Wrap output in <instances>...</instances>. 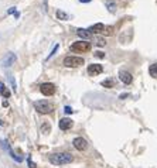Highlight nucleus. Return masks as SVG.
Segmentation results:
<instances>
[{"label":"nucleus","mask_w":157,"mask_h":168,"mask_svg":"<svg viewBox=\"0 0 157 168\" xmlns=\"http://www.w3.org/2000/svg\"><path fill=\"white\" fill-rule=\"evenodd\" d=\"M74 161V157L70 153H55L50 156V163L54 165H65L71 164Z\"/></svg>","instance_id":"1"},{"label":"nucleus","mask_w":157,"mask_h":168,"mask_svg":"<svg viewBox=\"0 0 157 168\" xmlns=\"http://www.w3.org/2000/svg\"><path fill=\"white\" fill-rule=\"evenodd\" d=\"M34 107L41 115H48V113H51L54 110V105L50 103L48 100H37V102H34Z\"/></svg>","instance_id":"2"},{"label":"nucleus","mask_w":157,"mask_h":168,"mask_svg":"<svg viewBox=\"0 0 157 168\" xmlns=\"http://www.w3.org/2000/svg\"><path fill=\"white\" fill-rule=\"evenodd\" d=\"M89 49H91V42L84 41V40L77 41L71 45V51H74V52H82L84 54V52H88Z\"/></svg>","instance_id":"3"},{"label":"nucleus","mask_w":157,"mask_h":168,"mask_svg":"<svg viewBox=\"0 0 157 168\" xmlns=\"http://www.w3.org/2000/svg\"><path fill=\"white\" fill-rule=\"evenodd\" d=\"M64 65L68 68H77V66L84 65V58L81 57H65L64 58Z\"/></svg>","instance_id":"4"},{"label":"nucleus","mask_w":157,"mask_h":168,"mask_svg":"<svg viewBox=\"0 0 157 168\" xmlns=\"http://www.w3.org/2000/svg\"><path fill=\"white\" fill-rule=\"evenodd\" d=\"M55 90H57V88L51 82H46L40 86V92H41L44 96H53V95L55 93Z\"/></svg>","instance_id":"5"},{"label":"nucleus","mask_w":157,"mask_h":168,"mask_svg":"<svg viewBox=\"0 0 157 168\" xmlns=\"http://www.w3.org/2000/svg\"><path fill=\"white\" fill-rule=\"evenodd\" d=\"M16 59H17L16 54L9 52V54H6V55L3 57V59L0 61V65H2V66H4V68H7V66H12L13 64L16 62Z\"/></svg>","instance_id":"6"},{"label":"nucleus","mask_w":157,"mask_h":168,"mask_svg":"<svg viewBox=\"0 0 157 168\" xmlns=\"http://www.w3.org/2000/svg\"><path fill=\"white\" fill-rule=\"evenodd\" d=\"M72 144H74V147L77 148L78 151H85V150H87V147H88L87 140L82 139V137H77V139H74Z\"/></svg>","instance_id":"7"},{"label":"nucleus","mask_w":157,"mask_h":168,"mask_svg":"<svg viewBox=\"0 0 157 168\" xmlns=\"http://www.w3.org/2000/svg\"><path fill=\"white\" fill-rule=\"evenodd\" d=\"M102 71H104V68L99 64H92V65L88 66V74L91 75V76H96V75L102 74Z\"/></svg>","instance_id":"8"},{"label":"nucleus","mask_w":157,"mask_h":168,"mask_svg":"<svg viewBox=\"0 0 157 168\" xmlns=\"http://www.w3.org/2000/svg\"><path fill=\"white\" fill-rule=\"evenodd\" d=\"M72 120L68 119V117H64V119L60 120V123H58V126H60V129L61 130H68V129H71L72 127Z\"/></svg>","instance_id":"9"},{"label":"nucleus","mask_w":157,"mask_h":168,"mask_svg":"<svg viewBox=\"0 0 157 168\" xmlns=\"http://www.w3.org/2000/svg\"><path fill=\"white\" fill-rule=\"evenodd\" d=\"M119 78H120V81H122L123 83H126V85L132 82V79H133L132 75L129 74L128 71H120V72H119Z\"/></svg>","instance_id":"10"},{"label":"nucleus","mask_w":157,"mask_h":168,"mask_svg":"<svg viewBox=\"0 0 157 168\" xmlns=\"http://www.w3.org/2000/svg\"><path fill=\"white\" fill-rule=\"evenodd\" d=\"M77 34H78L79 37L82 38L84 41H88V40L92 37V33H91V31H89V30H85V29H79L78 31H77Z\"/></svg>","instance_id":"11"},{"label":"nucleus","mask_w":157,"mask_h":168,"mask_svg":"<svg viewBox=\"0 0 157 168\" xmlns=\"http://www.w3.org/2000/svg\"><path fill=\"white\" fill-rule=\"evenodd\" d=\"M104 30H105V25L102 24V23H98V24L92 25L91 29H89V31H91V33H95V34H102Z\"/></svg>","instance_id":"12"},{"label":"nucleus","mask_w":157,"mask_h":168,"mask_svg":"<svg viewBox=\"0 0 157 168\" xmlns=\"http://www.w3.org/2000/svg\"><path fill=\"white\" fill-rule=\"evenodd\" d=\"M94 44L98 45V47H105L106 41H105V38H102V37H94Z\"/></svg>","instance_id":"13"},{"label":"nucleus","mask_w":157,"mask_h":168,"mask_svg":"<svg viewBox=\"0 0 157 168\" xmlns=\"http://www.w3.org/2000/svg\"><path fill=\"white\" fill-rule=\"evenodd\" d=\"M57 17L60 18V20H62V21H67L68 18H70V16H68L65 12H62V10H58V12H57Z\"/></svg>","instance_id":"14"},{"label":"nucleus","mask_w":157,"mask_h":168,"mask_svg":"<svg viewBox=\"0 0 157 168\" xmlns=\"http://www.w3.org/2000/svg\"><path fill=\"white\" fill-rule=\"evenodd\" d=\"M149 74H150V76H153V78L157 79V64H153V65H150Z\"/></svg>","instance_id":"15"},{"label":"nucleus","mask_w":157,"mask_h":168,"mask_svg":"<svg viewBox=\"0 0 157 168\" xmlns=\"http://www.w3.org/2000/svg\"><path fill=\"white\" fill-rule=\"evenodd\" d=\"M113 31H115V29L112 27V25H105V30H104V35H113Z\"/></svg>","instance_id":"16"},{"label":"nucleus","mask_w":157,"mask_h":168,"mask_svg":"<svg viewBox=\"0 0 157 168\" xmlns=\"http://www.w3.org/2000/svg\"><path fill=\"white\" fill-rule=\"evenodd\" d=\"M102 86H105V88H113V81L106 79V81H104V82H102Z\"/></svg>","instance_id":"17"},{"label":"nucleus","mask_w":157,"mask_h":168,"mask_svg":"<svg viewBox=\"0 0 157 168\" xmlns=\"http://www.w3.org/2000/svg\"><path fill=\"white\" fill-rule=\"evenodd\" d=\"M58 48H60V45H55V47H54V49H53V51H51V54H48V57H47V61H48V59H50V58L51 57H53V55H54V54H55V52H57V49Z\"/></svg>","instance_id":"18"},{"label":"nucleus","mask_w":157,"mask_h":168,"mask_svg":"<svg viewBox=\"0 0 157 168\" xmlns=\"http://www.w3.org/2000/svg\"><path fill=\"white\" fill-rule=\"evenodd\" d=\"M50 130H51L50 124H44V126H43V133H44V134H47V133H48Z\"/></svg>","instance_id":"19"},{"label":"nucleus","mask_w":157,"mask_h":168,"mask_svg":"<svg viewBox=\"0 0 157 168\" xmlns=\"http://www.w3.org/2000/svg\"><path fill=\"white\" fill-rule=\"evenodd\" d=\"M108 8H109V12H111V13H115L116 6L113 3H108Z\"/></svg>","instance_id":"20"},{"label":"nucleus","mask_w":157,"mask_h":168,"mask_svg":"<svg viewBox=\"0 0 157 168\" xmlns=\"http://www.w3.org/2000/svg\"><path fill=\"white\" fill-rule=\"evenodd\" d=\"M95 57H98V58H105V54L102 52V51H96V52H95Z\"/></svg>","instance_id":"21"},{"label":"nucleus","mask_w":157,"mask_h":168,"mask_svg":"<svg viewBox=\"0 0 157 168\" xmlns=\"http://www.w3.org/2000/svg\"><path fill=\"white\" fill-rule=\"evenodd\" d=\"M64 112H65L67 115H70V113H72V112H74V110H72V109H71L70 106H65V109H64Z\"/></svg>","instance_id":"22"},{"label":"nucleus","mask_w":157,"mask_h":168,"mask_svg":"<svg viewBox=\"0 0 157 168\" xmlns=\"http://www.w3.org/2000/svg\"><path fill=\"white\" fill-rule=\"evenodd\" d=\"M29 165H30V168H37V165L31 161V158H30V157H29Z\"/></svg>","instance_id":"23"},{"label":"nucleus","mask_w":157,"mask_h":168,"mask_svg":"<svg viewBox=\"0 0 157 168\" xmlns=\"http://www.w3.org/2000/svg\"><path fill=\"white\" fill-rule=\"evenodd\" d=\"M3 96H4V98H9V96H10V92H9L7 89H4L3 90Z\"/></svg>","instance_id":"24"},{"label":"nucleus","mask_w":157,"mask_h":168,"mask_svg":"<svg viewBox=\"0 0 157 168\" xmlns=\"http://www.w3.org/2000/svg\"><path fill=\"white\" fill-rule=\"evenodd\" d=\"M16 12V7H10V10H9V14H12V13Z\"/></svg>","instance_id":"25"},{"label":"nucleus","mask_w":157,"mask_h":168,"mask_svg":"<svg viewBox=\"0 0 157 168\" xmlns=\"http://www.w3.org/2000/svg\"><path fill=\"white\" fill-rule=\"evenodd\" d=\"M79 2H81V3H89L91 0H79Z\"/></svg>","instance_id":"26"},{"label":"nucleus","mask_w":157,"mask_h":168,"mask_svg":"<svg viewBox=\"0 0 157 168\" xmlns=\"http://www.w3.org/2000/svg\"><path fill=\"white\" fill-rule=\"evenodd\" d=\"M126 96H128V93H123V95H120V99H125V98H126Z\"/></svg>","instance_id":"27"}]
</instances>
